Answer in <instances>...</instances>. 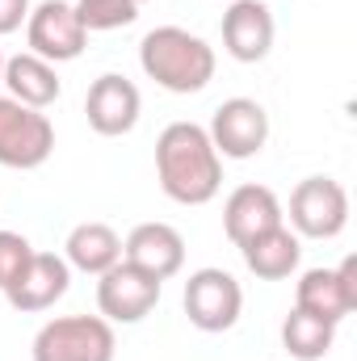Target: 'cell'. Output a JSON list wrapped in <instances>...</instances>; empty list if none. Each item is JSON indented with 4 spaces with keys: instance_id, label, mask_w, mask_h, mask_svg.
<instances>
[{
    "instance_id": "3957f363",
    "label": "cell",
    "mask_w": 357,
    "mask_h": 361,
    "mask_svg": "<svg viewBox=\"0 0 357 361\" xmlns=\"http://www.w3.org/2000/svg\"><path fill=\"white\" fill-rule=\"evenodd\" d=\"M118 336L101 315H59L38 328L30 357L34 361H114Z\"/></svg>"
},
{
    "instance_id": "ffe728a7",
    "label": "cell",
    "mask_w": 357,
    "mask_h": 361,
    "mask_svg": "<svg viewBox=\"0 0 357 361\" xmlns=\"http://www.w3.org/2000/svg\"><path fill=\"white\" fill-rule=\"evenodd\" d=\"M80 25L89 34H105V30H122L139 17V4L135 0H76L72 4Z\"/></svg>"
},
{
    "instance_id": "52a82bcc",
    "label": "cell",
    "mask_w": 357,
    "mask_h": 361,
    "mask_svg": "<svg viewBox=\"0 0 357 361\" xmlns=\"http://www.w3.org/2000/svg\"><path fill=\"white\" fill-rule=\"evenodd\" d=\"M25 42H30V55H38L47 63H72L85 55L89 30L80 25L76 8L68 0H42L25 17Z\"/></svg>"
},
{
    "instance_id": "7a4b0ae2",
    "label": "cell",
    "mask_w": 357,
    "mask_h": 361,
    "mask_svg": "<svg viewBox=\"0 0 357 361\" xmlns=\"http://www.w3.org/2000/svg\"><path fill=\"white\" fill-rule=\"evenodd\" d=\"M139 68L147 80H156L169 92H202L214 80V47L181 25H156L139 42Z\"/></svg>"
},
{
    "instance_id": "30bf717a",
    "label": "cell",
    "mask_w": 357,
    "mask_h": 361,
    "mask_svg": "<svg viewBox=\"0 0 357 361\" xmlns=\"http://www.w3.org/2000/svg\"><path fill=\"white\" fill-rule=\"evenodd\" d=\"M294 307L324 319L341 324L357 311V257H345L337 269H307L294 286Z\"/></svg>"
},
{
    "instance_id": "7402d4cb",
    "label": "cell",
    "mask_w": 357,
    "mask_h": 361,
    "mask_svg": "<svg viewBox=\"0 0 357 361\" xmlns=\"http://www.w3.org/2000/svg\"><path fill=\"white\" fill-rule=\"evenodd\" d=\"M30 17V0H0V34H17Z\"/></svg>"
},
{
    "instance_id": "5b68a950",
    "label": "cell",
    "mask_w": 357,
    "mask_h": 361,
    "mask_svg": "<svg viewBox=\"0 0 357 361\" xmlns=\"http://www.w3.org/2000/svg\"><path fill=\"white\" fill-rule=\"evenodd\" d=\"M51 152H55L51 118L13 97H0V164L30 173V169H42Z\"/></svg>"
},
{
    "instance_id": "44dd1931",
    "label": "cell",
    "mask_w": 357,
    "mask_h": 361,
    "mask_svg": "<svg viewBox=\"0 0 357 361\" xmlns=\"http://www.w3.org/2000/svg\"><path fill=\"white\" fill-rule=\"evenodd\" d=\"M30 257H34V248H30L25 235H17V231H0V290L25 269Z\"/></svg>"
},
{
    "instance_id": "5bb4252c",
    "label": "cell",
    "mask_w": 357,
    "mask_h": 361,
    "mask_svg": "<svg viewBox=\"0 0 357 361\" xmlns=\"http://www.w3.org/2000/svg\"><path fill=\"white\" fill-rule=\"evenodd\" d=\"M282 223H286V210H282V202L269 185H240L223 202V231L236 248H244L248 240L265 235Z\"/></svg>"
},
{
    "instance_id": "e0dca14e",
    "label": "cell",
    "mask_w": 357,
    "mask_h": 361,
    "mask_svg": "<svg viewBox=\"0 0 357 361\" xmlns=\"http://www.w3.org/2000/svg\"><path fill=\"white\" fill-rule=\"evenodd\" d=\"M240 252H244L248 273H257L261 281H286L290 273L298 269V261H303V240L282 223V227H273L265 235L248 240Z\"/></svg>"
},
{
    "instance_id": "7c38bea8",
    "label": "cell",
    "mask_w": 357,
    "mask_h": 361,
    "mask_svg": "<svg viewBox=\"0 0 357 361\" xmlns=\"http://www.w3.org/2000/svg\"><path fill=\"white\" fill-rule=\"evenodd\" d=\"M143 114V97L139 89L118 76V72H105L89 85V97H85V118L89 126L101 135V139H118V135H131L135 122Z\"/></svg>"
},
{
    "instance_id": "4fadbf2b",
    "label": "cell",
    "mask_w": 357,
    "mask_h": 361,
    "mask_svg": "<svg viewBox=\"0 0 357 361\" xmlns=\"http://www.w3.org/2000/svg\"><path fill=\"white\" fill-rule=\"evenodd\" d=\"M273 38L277 25L265 0H231V8L223 13V51L236 63H261L273 51Z\"/></svg>"
},
{
    "instance_id": "d6986e66",
    "label": "cell",
    "mask_w": 357,
    "mask_h": 361,
    "mask_svg": "<svg viewBox=\"0 0 357 361\" xmlns=\"http://www.w3.org/2000/svg\"><path fill=\"white\" fill-rule=\"evenodd\" d=\"M332 341H337V324H324V319H315V315H307V311H298V307L282 319V349L294 361L328 357Z\"/></svg>"
},
{
    "instance_id": "9c48e42d",
    "label": "cell",
    "mask_w": 357,
    "mask_h": 361,
    "mask_svg": "<svg viewBox=\"0 0 357 361\" xmlns=\"http://www.w3.org/2000/svg\"><path fill=\"white\" fill-rule=\"evenodd\" d=\"M210 143L223 160H253L269 143V114L253 97H231L210 118Z\"/></svg>"
},
{
    "instance_id": "ac0fdd59",
    "label": "cell",
    "mask_w": 357,
    "mask_h": 361,
    "mask_svg": "<svg viewBox=\"0 0 357 361\" xmlns=\"http://www.w3.org/2000/svg\"><path fill=\"white\" fill-rule=\"evenodd\" d=\"M63 261L72 269L101 277L105 269H114L122 261V240L109 223H80L68 231V244H63Z\"/></svg>"
},
{
    "instance_id": "9a60e30c",
    "label": "cell",
    "mask_w": 357,
    "mask_h": 361,
    "mask_svg": "<svg viewBox=\"0 0 357 361\" xmlns=\"http://www.w3.org/2000/svg\"><path fill=\"white\" fill-rule=\"evenodd\" d=\"M122 261L152 273L156 281H169L185 269V240L173 223H139L122 240Z\"/></svg>"
},
{
    "instance_id": "ba28073f",
    "label": "cell",
    "mask_w": 357,
    "mask_h": 361,
    "mask_svg": "<svg viewBox=\"0 0 357 361\" xmlns=\"http://www.w3.org/2000/svg\"><path fill=\"white\" fill-rule=\"evenodd\" d=\"M160 290H164V281L135 269L131 261H118L114 269H105L97 277V311L109 324H139L156 311Z\"/></svg>"
},
{
    "instance_id": "603a6c76",
    "label": "cell",
    "mask_w": 357,
    "mask_h": 361,
    "mask_svg": "<svg viewBox=\"0 0 357 361\" xmlns=\"http://www.w3.org/2000/svg\"><path fill=\"white\" fill-rule=\"evenodd\" d=\"M0 85H4V55H0Z\"/></svg>"
},
{
    "instance_id": "6da1fadb",
    "label": "cell",
    "mask_w": 357,
    "mask_h": 361,
    "mask_svg": "<svg viewBox=\"0 0 357 361\" xmlns=\"http://www.w3.org/2000/svg\"><path fill=\"white\" fill-rule=\"evenodd\" d=\"M156 177L177 206H206L223 189V156L214 152L206 126L169 122L156 139Z\"/></svg>"
},
{
    "instance_id": "8992f818",
    "label": "cell",
    "mask_w": 357,
    "mask_h": 361,
    "mask_svg": "<svg viewBox=\"0 0 357 361\" xmlns=\"http://www.w3.org/2000/svg\"><path fill=\"white\" fill-rule=\"evenodd\" d=\"M181 307H185V315H189V324L198 332H210V336L214 332H231L240 324V311H244V290L227 269L206 265V269L189 273Z\"/></svg>"
},
{
    "instance_id": "8fae6325",
    "label": "cell",
    "mask_w": 357,
    "mask_h": 361,
    "mask_svg": "<svg viewBox=\"0 0 357 361\" xmlns=\"http://www.w3.org/2000/svg\"><path fill=\"white\" fill-rule=\"evenodd\" d=\"M72 286V265L55 252H34L25 261V269L17 273L8 286H4V298L13 311H25V315H38V311H51Z\"/></svg>"
},
{
    "instance_id": "cb8c5ba5",
    "label": "cell",
    "mask_w": 357,
    "mask_h": 361,
    "mask_svg": "<svg viewBox=\"0 0 357 361\" xmlns=\"http://www.w3.org/2000/svg\"><path fill=\"white\" fill-rule=\"evenodd\" d=\"M135 4H143V0H135Z\"/></svg>"
},
{
    "instance_id": "277c9868",
    "label": "cell",
    "mask_w": 357,
    "mask_h": 361,
    "mask_svg": "<svg viewBox=\"0 0 357 361\" xmlns=\"http://www.w3.org/2000/svg\"><path fill=\"white\" fill-rule=\"evenodd\" d=\"M349 227V193L332 177H307L290 193V231L298 240H337Z\"/></svg>"
},
{
    "instance_id": "2e32d148",
    "label": "cell",
    "mask_w": 357,
    "mask_h": 361,
    "mask_svg": "<svg viewBox=\"0 0 357 361\" xmlns=\"http://www.w3.org/2000/svg\"><path fill=\"white\" fill-rule=\"evenodd\" d=\"M0 89H8L13 101H21V105H30V109H47V105H55L59 101V72H55V63H47V59H38V55H13V59H4V85Z\"/></svg>"
}]
</instances>
